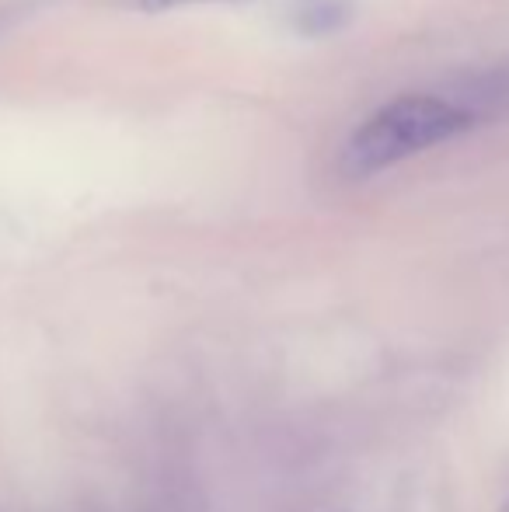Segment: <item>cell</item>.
Segmentation results:
<instances>
[{
	"instance_id": "cell-4",
	"label": "cell",
	"mask_w": 509,
	"mask_h": 512,
	"mask_svg": "<svg viewBox=\"0 0 509 512\" xmlns=\"http://www.w3.org/2000/svg\"><path fill=\"white\" fill-rule=\"evenodd\" d=\"M503 512H509V502H506V506H503Z\"/></svg>"
},
{
	"instance_id": "cell-1",
	"label": "cell",
	"mask_w": 509,
	"mask_h": 512,
	"mask_svg": "<svg viewBox=\"0 0 509 512\" xmlns=\"http://www.w3.org/2000/svg\"><path fill=\"white\" fill-rule=\"evenodd\" d=\"M475 126L471 108L440 95H401L377 108L349 133L339 168L349 182H363L415 154L440 147Z\"/></svg>"
},
{
	"instance_id": "cell-3",
	"label": "cell",
	"mask_w": 509,
	"mask_h": 512,
	"mask_svg": "<svg viewBox=\"0 0 509 512\" xmlns=\"http://www.w3.org/2000/svg\"><path fill=\"white\" fill-rule=\"evenodd\" d=\"M189 4H252V0H136L140 11H175Z\"/></svg>"
},
{
	"instance_id": "cell-2",
	"label": "cell",
	"mask_w": 509,
	"mask_h": 512,
	"mask_svg": "<svg viewBox=\"0 0 509 512\" xmlns=\"http://www.w3.org/2000/svg\"><path fill=\"white\" fill-rule=\"evenodd\" d=\"M290 4L293 21L311 35L335 32L349 21V0H290Z\"/></svg>"
}]
</instances>
